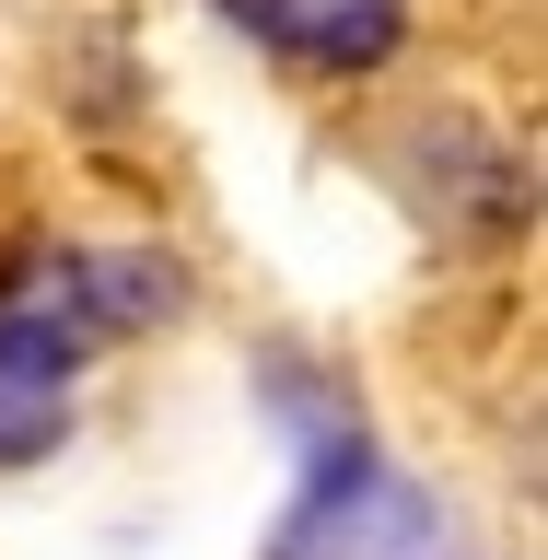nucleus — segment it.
<instances>
[{
    "instance_id": "nucleus-1",
    "label": "nucleus",
    "mask_w": 548,
    "mask_h": 560,
    "mask_svg": "<svg viewBox=\"0 0 548 560\" xmlns=\"http://www.w3.org/2000/svg\"><path fill=\"white\" fill-rule=\"evenodd\" d=\"M70 315H35V304H0V467H24V455L59 444L70 420Z\"/></svg>"
},
{
    "instance_id": "nucleus-2",
    "label": "nucleus",
    "mask_w": 548,
    "mask_h": 560,
    "mask_svg": "<svg viewBox=\"0 0 548 560\" xmlns=\"http://www.w3.org/2000/svg\"><path fill=\"white\" fill-rule=\"evenodd\" d=\"M257 47H280V59H327V70H374L385 47H397V0H222Z\"/></svg>"
}]
</instances>
